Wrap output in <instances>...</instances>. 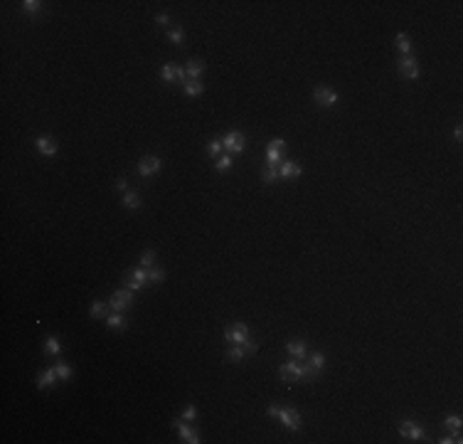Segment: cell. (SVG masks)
Returning a JSON list of instances; mask_svg holds the SVG:
<instances>
[{"label": "cell", "mask_w": 463, "mask_h": 444, "mask_svg": "<svg viewBox=\"0 0 463 444\" xmlns=\"http://www.w3.org/2000/svg\"><path fill=\"white\" fill-rule=\"evenodd\" d=\"M279 375L284 383H301V380H315L318 373L308 365V363H301V360H288L279 368Z\"/></svg>", "instance_id": "obj_1"}, {"label": "cell", "mask_w": 463, "mask_h": 444, "mask_svg": "<svg viewBox=\"0 0 463 444\" xmlns=\"http://www.w3.org/2000/svg\"><path fill=\"white\" fill-rule=\"evenodd\" d=\"M266 415L281 420V424L286 429H291V432H298L303 427V420H301L298 410H293V407H276V405H271V407H266Z\"/></svg>", "instance_id": "obj_2"}, {"label": "cell", "mask_w": 463, "mask_h": 444, "mask_svg": "<svg viewBox=\"0 0 463 444\" xmlns=\"http://www.w3.org/2000/svg\"><path fill=\"white\" fill-rule=\"evenodd\" d=\"M222 146L229 151V156H239L246 148V136L242 131H227L224 139H222Z\"/></svg>", "instance_id": "obj_3"}, {"label": "cell", "mask_w": 463, "mask_h": 444, "mask_svg": "<svg viewBox=\"0 0 463 444\" xmlns=\"http://www.w3.org/2000/svg\"><path fill=\"white\" fill-rule=\"evenodd\" d=\"M109 306H111L113 311L123 313L126 308L133 306V291H128L126 286H123V289H116V291L111 294V299H109Z\"/></svg>", "instance_id": "obj_4"}, {"label": "cell", "mask_w": 463, "mask_h": 444, "mask_svg": "<svg viewBox=\"0 0 463 444\" xmlns=\"http://www.w3.org/2000/svg\"><path fill=\"white\" fill-rule=\"evenodd\" d=\"M224 341H229V343H244V341H249V326L242 324V321L227 326L224 328Z\"/></svg>", "instance_id": "obj_5"}, {"label": "cell", "mask_w": 463, "mask_h": 444, "mask_svg": "<svg viewBox=\"0 0 463 444\" xmlns=\"http://www.w3.org/2000/svg\"><path fill=\"white\" fill-rule=\"evenodd\" d=\"M146 281H148V269L146 267H138L131 274H126V289L128 291H141L146 286Z\"/></svg>", "instance_id": "obj_6"}, {"label": "cell", "mask_w": 463, "mask_h": 444, "mask_svg": "<svg viewBox=\"0 0 463 444\" xmlns=\"http://www.w3.org/2000/svg\"><path fill=\"white\" fill-rule=\"evenodd\" d=\"M313 99H315L318 106L328 109V106H335V104H338V92H333L330 87H323V84H320V87H315Z\"/></svg>", "instance_id": "obj_7"}, {"label": "cell", "mask_w": 463, "mask_h": 444, "mask_svg": "<svg viewBox=\"0 0 463 444\" xmlns=\"http://www.w3.org/2000/svg\"><path fill=\"white\" fill-rule=\"evenodd\" d=\"M397 70H399V74H402L404 79H419V74H421L417 59H414L412 54H409V57H402L399 62H397Z\"/></svg>", "instance_id": "obj_8"}, {"label": "cell", "mask_w": 463, "mask_h": 444, "mask_svg": "<svg viewBox=\"0 0 463 444\" xmlns=\"http://www.w3.org/2000/svg\"><path fill=\"white\" fill-rule=\"evenodd\" d=\"M399 432H402V437H407V439H412V442L426 439V432H424L414 420H402V422H399Z\"/></svg>", "instance_id": "obj_9"}, {"label": "cell", "mask_w": 463, "mask_h": 444, "mask_svg": "<svg viewBox=\"0 0 463 444\" xmlns=\"http://www.w3.org/2000/svg\"><path fill=\"white\" fill-rule=\"evenodd\" d=\"M160 168H163V163H160V158H158V156H143V158L138 161V173H141L143 178L155 175Z\"/></svg>", "instance_id": "obj_10"}, {"label": "cell", "mask_w": 463, "mask_h": 444, "mask_svg": "<svg viewBox=\"0 0 463 444\" xmlns=\"http://www.w3.org/2000/svg\"><path fill=\"white\" fill-rule=\"evenodd\" d=\"M173 427L180 432V439H182V442H187V444H197V442H200V434H197V432L190 427V422H185L182 417H180V420H173Z\"/></svg>", "instance_id": "obj_11"}, {"label": "cell", "mask_w": 463, "mask_h": 444, "mask_svg": "<svg viewBox=\"0 0 463 444\" xmlns=\"http://www.w3.org/2000/svg\"><path fill=\"white\" fill-rule=\"evenodd\" d=\"M35 148H37L42 156H47V158L59 151V146H57V141H54L52 136H37V139H35Z\"/></svg>", "instance_id": "obj_12"}, {"label": "cell", "mask_w": 463, "mask_h": 444, "mask_svg": "<svg viewBox=\"0 0 463 444\" xmlns=\"http://www.w3.org/2000/svg\"><path fill=\"white\" fill-rule=\"evenodd\" d=\"M286 351H288V355L296 358V360H306V358H308V346H306V341H301V338L288 341V343H286Z\"/></svg>", "instance_id": "obj_13"}, {"label": "cell", "mask_w": 463, "mask_h": 444, "mask_svg": "<svg viewBox=\"0 0 463 444\" xmlns=\"http://www.w3.org/2000/svg\"><path fill=\"white\" fill-rule=\"evenodd\" d=\"M59 380V375H57V370L54 368H47V370H42L40 375H37V380H35V385L40 388V390H47V388H52L54 383Z\"/></svg>", "instance_id": "obj_14"}, {"label": "cell", "mask_w": 463, "mask_h": 444, "mask_svg": "<svg viewBox=\"0 0 463 444\" xmlns=\"http://www.w3.org/2000/svg\"><path fill=\"white\" fill-rule=\"evenodd\" d=\"M303 173V168L296 161H281L279 163V178H298Z\"/></svg>", "instance_id": "obj_15"}, {"label": "cell", "mask_w": 463, "mask_h": 444, "mask_svg": "<svg viewBox=\"0 0 463 444\" xmlns=\"http://www.w3.org/2000/svg\"><path fill=\"white\" fill-rule=\"evenodd\" d=\"M185 72H187V82H190V79H200V77L205 74V62H202V59H190L187 67H185Z\"/></svg>", "instance_id": "obj_16"}, {"label": "cell", "mask_w": 463, "mask_h": 444, "mask_svg": "<svg viewBox=\"0 0 463 444\" xmlns=\"http://www.w3.org/2000/svg\"><path fill=\"white\" fill-rule=\"evenodd\" d=\"M121 205H123L126 210H138V208H141V195L136 193V190H126Z\"/></svg>", "instance_id": "obj_17"}, {"label": "cell", "mask_w": 463, "mask_h": 444, "mask_svg": "<svg viewBox=\"0 0 463 444\" xmlns=\"http://www.w3.org/2000/svg\"><path fill=\"white\" fill-rule=\"evenodd\" d=\"M394 45H397V49H399L404 57H409V54H412V37H409L407 32H399V35H397Z\"/></svg>", "instance_id": "obj_18"}, {"label": "cell", "mask_w": 463, "mask_h": 444, "mask_svg": "<svg viewBox=\"0 0 463 444\" xmlns=\"http://www.w3.org/2000/svg\"><path fill=\"white\" fill-rule=\"evenodd\" d=\"M224 355H227V360H232V363H239V360H242V358H246L249 353L244 351V346H242V343H232V346L227 348V353H224Z\"/></svg>", "instance_id": "obj_19"}, {"label": "cell", "mask_w": 463, "mask_h": 444, "mask_svg": "<svg viewBox=\"0 0 463 444\" xmlns=\"http://www.w3.org/2000/svg\"><path fill=\"white\" fill-rule=\"evenodd\" d=\"M106 326H109L111 331H123V328H126V319H123V313L113 311L111 316H106Z\"/></svg>", "instance_id": "obj_20"}, {"label": "cell", "mask_w": 463, "mask_h": 444, "mask_svg": "<svg viewBox=\"0 0 463 444\" xmlns=\"http://www.w3.org/2000/svg\"><path fill=\"white\" fill-rule=\"evenodd\" d=\"M182 89H185L187 96H200V94L205 92V84H202L200 79H190V82L182 84Z\"/></svg>", "instance_id": "obj_21"}, {"label": "cell", "mask_w": 463, "mask_h": 444, "mask_svg": "<svg viewBox=\"0 0 463 444\" xmlns=\"http://www.w3.org/2000/svg\"><path fill=\"white\" fill-rule=\"evenodd\" d=\"M89 313H91V319H106V301L94 299L89 306Z\"/></svg>", "instance_id": "obj_22"}, {"label": "cell", "mask_w": 463, "mask_h": 444, "mask_svg": "<svg viewBox=\"0 0 463 444\" xmlns=\"http://www.w3.org/2000/svg\"><path fill=\"white\" fill-rule=\"evenodd\" d=\"M59 351H62L59 338H57V336H47V338H44V353H47V355H59Z\"/></svg>", "instance_id": "obj_23"}, {"label": "cell", "mask_w": 463, "mask_h": 444, "mask_svg": "<svg viewBox=\"0 0 463 444\" xmlns=\"http://www.w3.org/2000/svg\"><path fill=\"white\" fill-rule=\"evenodd\" d=\"M261 180L266 183V185L276 183V180H279V165H266V168L261 170Z\"/></svg>", "instance_id": "obj_24"}, {"label": "cell", "mask_w": 463, "mask_h": 444, "mask_svg": "<svg viewBox=\"0 0 463 444\" xmlns=\"http://www.w3.org/2000/svg\"><path fill=\"white\" fill-rule=\"evenodd\" d=\"M54 370H57L59 380H69V377H72V365H69V363H64V360L54 363Z\"/></svg>", "instance_id": "obj_25"}, {"label": "cell", "mask_w": 463, "mask_h": 444, "mask_svg": "<svg viewBox=\"0 0 463 444\" xmlns=\"http://www.w3.org/2000/svg\"><path fill=\"white\" fill-rule=\"evenodd\" d=\"M315 373H320L323 368H325V355L320 353V351H315V353H310V363H308Z\"/></svg>", "instance_id": "obj_26"}, {"label": "cell", "mask_w": 463, "mask_h": 444, "mask_svg": "<svg viewBox=\"0 0 463 444\" xmlns=\"http://www.w3.org/2000/svg\"><path fill=\"white\" fill-rule=\"evenodd\" d=\"M232 165H234V158H232L229 153H227V156H220V158H217V163H215V168H217L220 173H227Z\"/></svg>", "instance_id": "obj_27"}, {"label": "cell", "mask_w": 463, "mask_h": 444, "mask_svg": "<svg viewBox=\"0 0 463 444\" xmlns=\"http://www.w3.org/2000/svg\"><path fill=\"white\" fill-rule=\"evenodd\" d=\"M443 427H446V429H461V427H463L461 415H446V417H443Z\"/></svg>", "instance_id": "obj_28"}, {"label": "cell", "mask_w": 463, "mask_h": 444, "mask_svg": "<svg viewBox=\"0 0 463 444\" xmlns=\"http://www.w3.org/2000/svg\"><path fill=\"white\" fill-rule=\"evenodd\" d=\"M168 40H170L173 45H182L185 30H182V27H170V30H168Z\"/></svg>", "instance_id": "obj_29"}, {"label": "cell", "mask_w": 463, "mask_h": 444, "mask_svg": "<svg viewBox=\"0 0 463 444\" xmlns=\"http://www.w3.org/2000/svg\"><path fill=\"white\" fill-rule=\"evenodd\" d=\"M148 281L163 284V281H165V272H163L160 267H151V269H148Z\"/></svg>", "instance_id": "obj_30"}, {"label": "cell", "mask_w": 463, "mask_h": 444, "mask_svg": "<svg viewBox=\"0 0 463 444\" xmlns=\"http://www.w3.org/2000/svg\"><path fill=\"white\" fill-rule=\"evenodd\" d=\"M222 139H212L210 143H207V156H212V158H217L220 153H222Z\"/></svg>", "instance_id": "obj_31"}, {"label": "cell", "mask_w": 463, "mask_h": 444, "mask_svg": "<svg viewBox=\"0 0 463 444\" xmlns=\"http://www.w3.org/2000/svg\"><path fill=\"white\" fill-rule=\"evenodd\" d=\"M22 10L30 13V15H37V13L42 10V3H40V0H25V3H22Z\"/></svg>", "instance_id": "obj_32"}, {"label": "cell", "mask_w": 463, "mask_h": 444, "mask_svg": "<svg viewBox=\"0 0 463 444\" xmlns=\"http://www.w3.org/2000/svg\"><path fill=\"white\" fill-rule=\"evenodd\" d=\"M153 262H155V249H146L143 255H141V267L151 269V267H153Z\"/></svg>", "instance_id": "obj_33"}, {"label": "cell", "mask_w": 463, "mask_h": 444, "mask_svg": "<svg viewBox=\"0 0 463 444\" xmlns=\"http://www.w3.org/2000/svg\"><path fill=\"white\" fill-rule=\"evenodd\" d=\"M160 79L163 82H175V65H163L160 67Z\"/></svg>", "instance_id": "obj_34"}, {"label": "cell", "mask_w": 463, "mask_h": 444, "mask_svg": "<svg viewBox=\"0 0 463 444\" xmlns=\"http://www.w3.org/2000/svg\"><path fill=\"white\" fill-rule=\"evenodd\" d=\"M195 417H197V410H195V405H187V407H185V412H182V420H185V422H192Z\"/></svg>", "instance_id": "obj_35"}, {"label": "cell", "mask_w": 463, "mask_h": 444, "mask_svg": "<svg viewBox=\"0 0 463 444\" xmlns=\"http://www.w3.org/2000/svg\"><path fill=\"white\" fill-rule=\"evenodd\" d=\"M175 79H177L180 84L187 82V72H185V67H175Z\"/></svg>", "instance_id": "obj_36"}, {"label": "cell", "mask_w": 463, "mask_h": 444, "mask_svg": "<svg viewBox=\"0 0 463 444\" xmlns=\"http://www.w3.org/2000/svg\"><path fill=\"white\" fill-rule=\"evenodd\" d=\"M269 148H279V151H284V148H286V141H284V139H274V141H269Z\"/></svg>", "instance_id": "obj_37"}, {"label": "cell", "mask_w": 463, "mask_h": 444, "mask_svg": "<svg viewBox=\"0 0 463 444\" xmlns=\"http://www.w3.org/2000/svg\"><path fill=\"white\" fill-rule=\"evenodd\" d=\"M113 187H116V190H126V187H128V180H126V178L121 175V178H118V180L113 183Z\"/></svg>", "instance_id": "obj_38"}, {"label": "cell", "mask_w": 463, "mask_h": 444, "mask_svg": "<svg viewBox=\"0 0 463 444\" xmlns=\"http://www.w3.org/2000/svg\"><path fill=\"white\" fill-rule=\"evenodd\" d=\"M155 23H158V25H168V23H170V18H168L165 13H160V15L155 18Z\"/></svg>", "instance_id": "obj_39"}, {"label": "cell", "mask_w": 463, "mask_h": 444, "mask_svg": "<svg viewBox=\"0 0 463 444\" xmlns=\"http://www.w3.org/2000/svg\"><path fill=\"white\" fill-rule=\"evenodd\" d=\"M453 136H456V141H461V139H463V129H461V126H456V131H453Z\"/></svg>", "instance_id": "obj_40"}]
</instances>
